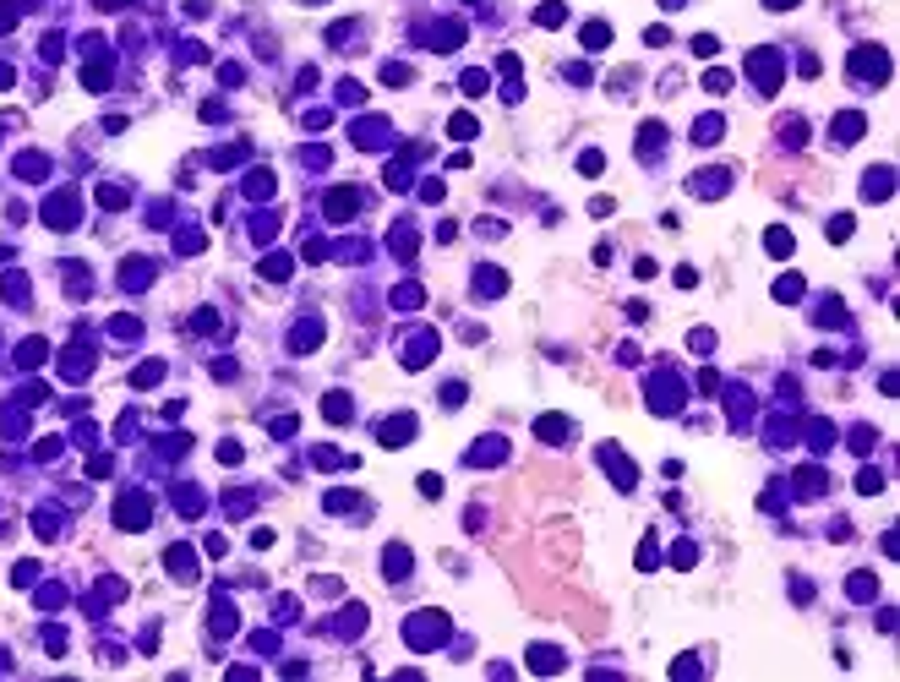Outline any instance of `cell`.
Listing matches in <instances>:
<instances>
[{
    "label": "cell",
    "mask_w": 900,
    "mask_h": 682,
    "mask_svg": "<svg viewBox=\"0 0 900 682\" xmlns=\"http://www.w3.org/2000/svg\"><path fill=\"white\" fill-rule=\"evenodd\" d=\"M11 22H17V11H11V6H0V33H6Z\"/></svg>",
    "instance_id": "cell-17"
},
{
    "label": "cell",
    "mask_w": 900,
    "mask_h": 682,
    "mask_svg": "<svg viewBox=\"0 0 900 682\" xmlns=\"http://www.w3.org/2000/svg\"><path fill=\"white\" fill-rule=\"evenodd\" d=\"M764 240H769V257H791V246H797V240H791V229H769Z\"/></svg>",
    "instance_id": "cell-5"
},
{
    "label": "cell",
    "mask_w": 900,
    "mask_h": 682,
    "mask_svg": "<svg viewBox=\"0 0 900 682\" xmlns=\"http://www.w3.org/2000/svg\"><path fill=\"white\" fill-rule=\"evenodd\" d=\"M540 437H546V443H562V437H573V426H568L562 415H546V420H540Z\"/></svg>",
    "instance_id": "cell-4"
},
{
    "label": "cell",
    "mask_w": 900,
    "mask_h": 682,
    "mask_svg": "<svg viewBox=\"0 0 900 682\" xmlns=\"http://www.w3.org/2000/svg\"><path fill=\"white\" fill-rule=\"evenodd\" d=\"M448 131H453V137H475V115H453Z\"/></svg>",
    "instance_id": "cell-11"
},
{
    "label": "cell",
    "mask_w": 900,
    "mask_h": 682,
    "mask_svg": "<svg viewBox=\"0 0 900 682\" xmlns=\"http://www.w3.org/2000/svg\"><path fill=\"white\" fill-rule=\"evenodd\" d=\"M562 17H568V11H562V6H540V11H535V22H540V28H557V22H562Z\"/></svg>",
    "instance_id": "cell-10"
},
{
    "label": "cell",
    "mask_w": 900,
    "mask_h": 682,
    "mask_svg": "<svg viewBox=\"0 0 900 682\" xmlns=\"http://www.w3.org/2000/svg\"><path fill=\"white\" fill-rule=\"evenodd\" d=\"M600 164H606L600 153H584V158H579V169H584V175H600Z\"/></svg>",
    "instance_id": "cell-16"
},
{
    "label": "cell",
    "mask_w": 900,
    "mask_h": 682,
    "mask_svg": "<svg viewBox=\"0 0 900 682\" xmlns=\"http://www.w3.org/2000/svg\"><path fill=\"white\" fill-rule=\"evenodd\" d=\"M115 524H120V530H142V524H148V497H120Z\"/></svg>",
    "instance_id": "cell-3"
},
{
    "label": "cell",
    "mask_w": 900,
    "mask_h": 682,
    "mask_svg": "<svg viewBox=\"0 0 900 682\" xmlns=\"http://www.w3.org/2000/svg\"><path fill=\"white\" fill-rule=\"evenodd\" d=\"M442 633H448V622H442L437 611H426V617H415V622H409V644H415V650L442 644Z\"/></svg>",
    "instance_id": "cell-1"
},
{
    "label": "cell",
    "mask_w": 900,
    "mask_h": 682,
    "mask_svg": "<svg viewBox=\"0 0 900 682\" xmlns=\"http://www.w3.org/2000/svg\"><path fill=\"white\" fill-rule=\"evenodd\" d=\"M851 595H857V601H873V595H879V584H873L868 573H857V579H851Z\"/></svg>",
    "instance_id": "cell-9"
},
{
    "label": "cell",
    "mask_w": 900,
    "mask_h": 682,
    "mask_svg": "<svg viewBox=\"0 0 900 682\" xmlns=\"http://www.w3.org/2000/svg\"><path fill=\"white\" fill-rule=\"evenodd\" d=\"M158 377H164V366H158V361H148V366H142V372H137V387H153V382H158Z\"/></svg>",
    "instance_id": "cell-12"
},
{
    "label": "cell",
    "mask_w": 900,
    "mask_h": 682,
    "mask_svg": "<svg viewBox=\"0 0 900 682\" xmlns=\"http://www.w3.org/2000/svg\"><path fill=\"white\" fill-rule=\"evenodd\" d=\"M246 191H251V197H273V175H268V169H257V175L246 180Z\"/></svg>",
    "instance_id": "cell-7"
},
{
    "label": "cell",
    "mask_w": 900,
    "mask_h": 682,
    "mask_svg": "<svg viewBox=\"0 0 900 682\" xmlns=\"http://www.w3.org/2000/svg\"><path fill=\"white\" fill-rule=\"evenodd\" d=\"M693 557H698V551H693V540H682V546H676V568H693Z\"/></svg>",
    "instance_id": "cell-15"
},
{
    "label": "cell",
    "mask_w": 900,
    "mask_h": 682,
    "mask_svg": "<svg viewBox=\"0 0 900 682\" xmlns=\"http://www.w3.org/2000/svg\"><path fill=\"white\" fill-rule=\"evenodd\" d=\"M0 87H11V66H0Z\"/></svg>",
    "instance_id": "cell-18"
},
{
    "label": "cell",
    "mask_w": 900,
    "mask_h": 682,
    "mask_svg": "<svg viewBox=\"0 0 900 682\" xmlns=\"http://www.w3.org/2000/svg\"><path fill=\"white\" fill-rule=\"evenodd\" d=\"M606 39H611V33H606V28H600V22H590V28H584V44H590V50H600V44H606Z\"/></svg>",
    "instance_id": "cell-13"
},
{
    "label": "cell",
    "mask_w": 900,
    "mask_h": 682,
    "mask_svg": "<svg viewBox=\"0 0 900 682\" xmlns=\"http://www.w3.org/2000/svg\"><path fill=\"white\" fill-rule=\"evenodd\" d=\"M857 491H879V469H862L857 475Z\"/></svg>",
    "instance_id": "cell-14"
},
{
    "label": "cell",
    "mask_w": 900,
    "mask_h": 682,
    "mask_svg": "<svg viewBox=\"0 0 900 682\" xmlns=\"http://www.w3.org/2000/svg\"><path fill=\"white\" fill-rule=\"evenodd\" d=\"M322 409H328V420H333V426H344V420H350V398H344V393H328V404H322Z\"/></svg>",
    "instance_id": "cell-6"
},
{
    "label": "cell",
    "mask_w": 900,
    "mask_h": 682,
    "mask_svg": "<svg viewBox=\"0 0 900 682\" xmlns=\"http://www.w3.org/2000/svg\"><path fill=\"white\" fill-rule=\"evenodd\" d=\"M797 295H802V279H797V273H786V279L775 284V301H797Z\"/></svg>",
    "instance_id": "cell-8"
},
{
    "label": "cell",
    "mask_w": 900,
    "mask_h": 682,
    "mask_svg": "<svg viewBox=\"0 0 900 682\" xmlns=\"http://www.w3.org/2000/svg\"><path fill=\"white\" fill-rule=\"evenodd\" d=\"M851 66H857V76L884 82V76H890V55H884V50H857V55H851Z\"/></svg>",
    "instance_id": "cell-2"
}]
</instances>
